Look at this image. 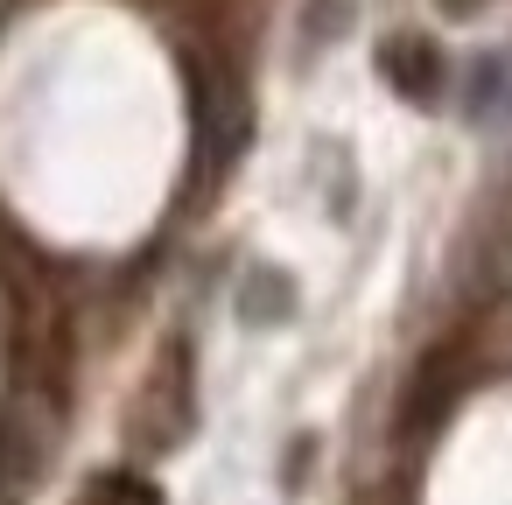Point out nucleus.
<instances>
[{
  "instance_id": "3",
  "label": "nucleus",
  "mask_w": 512,
  "mask_h": 505,
  "mask_svg": "<svg viewBox=\"0 0 512 505\" xmlns=\"http://www.w3.org/2000/svg\"><path fill=\"white\" fill-rule=\"evenodd\" d=\"M267 309H288V288H281V281H260V288H246V316H267Z\"/></svg>"
},
{
  "instance_id": "1",
  "label": "nucleus",
  "mask_w": 512,
  "mask_h": 505,
  "mask_svg": "<svg viewBox=\"0 0 512 505\" xmlns=\"http://www.w3.org/2000/svg\"><path fill=\"white\" fill-rule=\"evenodd\" d=\"M386 78H393L407 99H428V92H435V57H428L421 43H393V50H386Z\"/></svg>"
},
{
  "instance_id": "2",
  "label": "nucleus",
  "mask_w": 512,
  "mask_h": 505,
  "mask_svg": "<svg viewBox=\"0 0 512 505\" xmlns=\"http://www.w3.org/2000/svg\"><path fill=\"white\" fill-rule=\"evenodd\" d=\"M78 505H162V491L148 484V477H127V470H113V477H99Z\"/></svg>"
}]
</instances>
